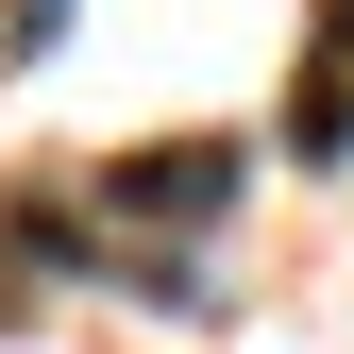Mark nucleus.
<instances>
[{
	"label": "nucleus",
	"mask_w": 354,
	"mask_h": 354,
	"mask_svg": "<svg viewBox=\"0 0 354 354\" xmlns=\"http://www.w3.org/2000/svg\"><path fill=\"white\" fill-rule=\"evenodd\" d=\"M219 203H236V136H169V152H118L68 236H203Z\"/></svg>",
	"instance_id": "nucleus-1"
},
{
	"label": "nucleus",
	"mask_w": 354,
	"mask_h": 354,
	"mask_svg": "<svg viewBox=\"0 0 354 354\" xmlns=\"http://www.w3.org/2000/svg\"><path fill=\"white\" fill-rule=\"evenodd\" d=\"M68 34V0H17V17H0V51H51Z\"/></svg>",
	"instance_id": "nucleus-3"
},
{
	"label": "nucleus",
	"mask_w": 354,
	"mask_h": 354,
	"mask_svg": "<svg viewBox=\"0 0 354 354\" xmlns=\"http://www.w3.org/2000/svg\"><path fill=\"white\" fill-rule=\"evenodd\" d=\"M287 152H354V0H321L304 17V68H287Z\"/></svg>",
	"instance_id": "nucleus-2"
}]
</instances>
